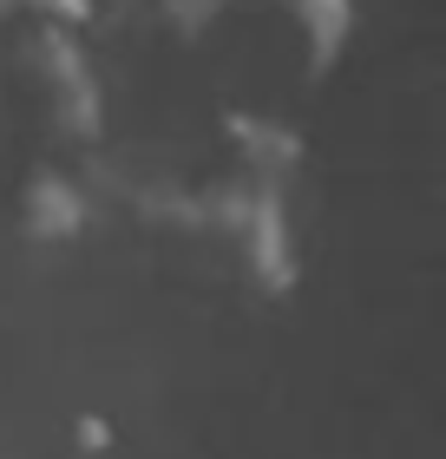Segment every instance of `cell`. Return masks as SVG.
<instances>
[{
    "instance_id": "cell-1",
    "label": "cell",
    "mask_w": 446,
    "mask_h": 459,
    "mask_svg": "<svg viewBox=\"0 0 446 459\" xmlns=\"http://www.w3.org/2000/svg\"><path fill=\"white\" fill-rule=\"evenodd\" d=\"M275 7H283L289 27L302 33L309 66H328V59L342 53V39H348V0H275Z\"/></svg>"
}]
</instances>
